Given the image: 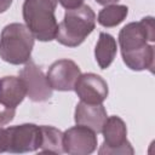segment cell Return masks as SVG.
I'll return each instance as SVG.
<instances>
[{"label":"cell","instance_id":"cell-4","mask_svg":"<svg viewBox=\"0 0 155 155\" xmlns=\"http://www.w3.org/2000/svg\"><path fill=\"white\" fill-rule=\"evenodd\" d=\"M148 41H155L154 18L151 16L142 18L139 22H131L120 30L119 45L121 48V56L145 48L149 45Z\"/></svg>","mask_w":155,"mask_h":155},{"label":"cell","instance_id":"cell-9","mask_svg":"<svg viewBox=\"0 0 155 155\" xmlns=\"http://www.w3.org/2000/svg\"><path fill=\"white\" fill-rule=\"evenodd\" d=\"M74 91L81 102L88 104H102L108 97V84L97 74L85 73L78 78Z\"/></svg>","mask_w":155,"mask_h":155},{"label":"cell","instance_id":"cell-3","mask_svg":"<svg viewBox=\"0 0 155 155\" xmlns=\"http://www.w3.org/2000/svg\"><path fill=\"white\" fill-rule=\"evenodd\" d=\"M34 35L22 23L7 24L0 36V58L13 65L25 64L31 56Z\"/></svg>","mask_w":155,"mask_h":155},{"label":"cell","instance_id":"cell-18","mask_svg":"<svg viewBox=\"0 0 155 155\" xmlns=\"http://www.w3.org/2000/svg\"><path fill=\"white\" fill-rule=\"evenodd\" d=\"M6 151V132L5 128L0 127V153Z\"/></svg>","mask_w":155,"mask_h":155},{"label":"cell","instance_id":"cell-5","mask_svg":"<svg viewBox=\"0 0 155 155\" xmlns=\"http://www.w3.org/2000/svg\"><path fill=\"white\" fill-rule=\"evenodd\" d=\"M104 142L98 149L99 155H133L134 150L127 140L126 124L119 116H109L103 124Z\"/></svg>","mask_w":155,"mask_h":155},{"label":"cell","instance_id":"cell-6","mask_svg":"<svg viewBox=\"0 0 155 155\" xmlns=\"http://www.w3.org/2000/svg\"><path fill=\"white\" fill-rule=\"evenodd\" d=\"M6 151L11 154H23L36 151L41 143L40 126L34 124H22L5 128Z\"/></svg>","mask_w":155,"mask_h":155},{"label":"cell","instance_id":"cell-7","mask_svg":"<svg viewBox=\"0 0 155 155\" xmlns=\"http://www.w3.org/2000/svg\"><path fill=\"white\" fill-rule=\"evenodd\" d=\"M19 78L25 86L27 96L30 101L46 102L52 97V87L47 78L33 61L29 59L25 63L24 68L19 71Z\"/></svg>","mask_w":155,"mask_h":155},{"label":"cell","instance_id":"cell-10","mask_svg":"<svg viewBox=\"0 0 155 155\" xmlns=\"http://www.w3.org/2000/svg\"><path fill=\"white\" fill-rule=\"evenodd\" d=\"M80 74L81 70L74 61L59 59L51 64L46 78L52 90L73 91Z\"/></svg>","mask_w":155,"mask_h":155},{"label":"cell","instance_id":"cell-16","mask_svg":"<svg viewBox=\"0 0 155 155\" xmlns=\"http://www.w3.org/2000/svg\"><path fill=\"white\" fill-rule=\"evenodd\" d=\"M15 114H16V108L7 107L0 102V127L12 121L15 117Z\"/></svg>","mask_w":155,"mask_h":155},{"label":"cell","instance_id":"cell-2","mask_svg":"<svg viewBox=\"0 0 155 155\" xmlns=\"http://www.w3.org/2000/svg\"><path fill=\"white\" fill-rule=\"evenodd\" d=\"M96 13L88 5L67 10L63 21L58 24L56 40L67 47H76L93 31Z\"/></svg>","mask_w":155,"mask_h":155},{"label":"cell","instance_id":"cell-15","mask_svg":"<svg viewBox=\"0 0 155 155\" xmlns=\"http://www.w3.org/2000/svg\"><path fill=\"white\" fill-rule=\"evenodd\" d=\"M128 13V7L126 5H107L98 13L97 21L102 27L113 28L119 25Z\"/></svg>","mask_w":155,"mask_h":155},{"label":"cell","instance_id":"cell-8","mask_svg":"<svg viewBox=\"0 0 155 155\" xmlns=\"http://www.w3.org/2000/svg\"><path fill=\"white\" fill-rule=\"evenodd\" d=\"M97 149L96 132L85 126H74L63 133V150L70 155H88Z\"/></svg>","mask_w":155,"mask_h":155},{"label":"cell","instance_id":"cell-19","mask_svg":"<svg viewBox=\"0 0 155 155\" xmlns=\"http://www.w3.org/2000/svg\"><path fill=\"white\" fill-rule=\"evenodd\" d=\"M12 0H0V13H4L10 8Z\"/></svg>","mask_w":155,"mask_h":155},{"label":"cell","instance_id":"cell-14","mask_svg":"<svg viewBox=\"0 0 155 155\" xmlns=\"http://www.w3.org/2000/svg\"><path fill=\"white\" fill-rule=\"evenodd\" d=\"M41 143L40 153L62 154L63 150V132L52 126H40Z\"/></svg>","mask_w":155,"mask_h":155},{"label":"cell","instance_id":"cell-1","mask_svg":"<svg viewBox=\"0 0 155 155\" xmlns=\"http://www.w3.org/2000/svg\"><path fill=\"white\" fill-rule=\"evenodd\" d=\"M58 0H24L22 12L27 28L42 42L56 39L58 23L54 16Z\"/></svg>","mask_w":155,"mask_h":155},{"label":"cell","instance_id":"cell-17","mask_svg":"<svg viewBox=\"0 0 155 155\" xmlns=\"http://www.w3.org/2000/svg\"><path fill=\"white\" fill-rule=\"evenodd\" d=\"M59 4L65 8V10H71V8H76L79 6L82 5L84 0H58Z\"/></svg>","mask_w":155,"mask_h":155},{"label":"cell","instance_id":"cell-12","mask_svg":"<svg viewBox=\"0 0 155 155\" xmlns=\"http://www.w3.org/2000/svg\"><path fill=\"white\" fill-rule=\"evenodd\" d=\"M25 96V86L21 78L4 76L0 80V102L5 105L17 108Z\"/></svg>","mask_w":155,"mask_h":155},{"label":"cell","instance_id":"cell-11","mask_svg":"<svg viewBox=\"0 0 155 155\" xmlns=\"http://www.w3.org/2000/svg\"><path fill=\"white\" fill-rule=\"evenodd\" d=\"M107 117V110L102 104H88L85 102L76 104L74 114L76 125L85 126L96 133H101Z\"/></svg>","mask_w":155,"mask_h":155},{"label":"cell","instance_id":"cell-13","mask_svg":"<svg viewBox=\"0 0 155 155\" xmlns=\"http://www.w3.org/2000/svg\"><path fill=\"white\" fill-rule=\"evenodd\" d=\"M117 51L116 40L108 33H101L94 48V57L101 69H107L114 61Z\"/></svg>","mask_w":155,"mask_h":155},{"label":"cell","instance_id":"cell-20","mask_svg":"<svg viewBox=\"0 0 155 155\" xmlns=\"http://www.w3.org/2000/svg\"><path fill=\"white\" fill-rule=\"evenodd\" d=\"M117 1H120V0H96V2H97V4H99V5H104V6L116 4Z\"/></svg>","mask_w":155,"mask_h":155}]
</instances>
